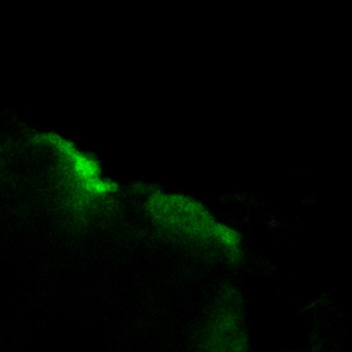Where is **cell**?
<instances>
[{"mask_svg":"<svg viewBox=\"0 0 352 352\" xmlns=\"http://www.w3.org/2000/svg\"><path fill=\"white\" fill-rule=\"evenodd\" d=\"M43 142L54 145L63 157L71 175L91 195H104L112 192L113 184L101 178L100 168L95 160L77 150L73 143L55 134L43 136Z\"/></svg>","mask_w":352,"mask_h":352,"instance_id":"cell-1","label":"cell"}]
</instances>
